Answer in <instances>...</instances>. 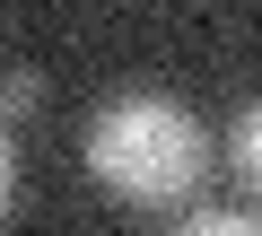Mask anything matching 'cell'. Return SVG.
<instances>
[{"mask_svg": "<svg viewBox=\"0 0 262 236\" xmlns=\"http://www.w3.org/2000/svg\"><path fill=\"white\" fill-rule=\"evenodd\" d=\"M227 158H236V175H245V184L262 192V96H253V105L236 114V132H227Z\"/></svg>", "mask_w": 262, "mask_h": 236, "instance_id": "obj_2", "label": "cell"}, {"mask_svg": "<svg viewBox=\"0 0 262 236\" xmlns=\"http://www.w3.org/2000/svg\"><path fill=\"white\" fill-rule=\"evenodd\" d=\"M9 192H18V158H9V132H0V219H9Z\"/></svg>", "mask_w": 262, "mask_h": 236, "instance_id": "obj_5", "label": "cell"}, {"mask_svg": "<svg viewBox=\"0 0 262 236\" xmlns=\"http://www.w3.org/2000/svg\"><path fill=\"white\" fill-rule=\"evenodd\" d=\"M35 96H44V79H35L27 61H9V70H0V123H9V114H27Z\"/></svg>", "mask_w": 262, "mask_h": 236, "instance_id": "obj_3", "label": "cell"}, {"mask_svg": "<svg viewBox=\"0 0 262 236\" xmlns=\"http://www.w3.org/2000/svg\"><path fill=\"white\" fill-rule=\"evenodd\" d=\"M210 132L201 114H184L175 96H105L88 114V175L140 210H175L201 192L210 175Z\"/></svg>", "mask_w": 262, "mask_h": 236, "instance_id": "obj_1", "label": "cell"}, {"mask_svg": "<svg viewBox=\"0 0 262 236\" xmlns=\"http://www.w3.org/2000/svg\"><path fill=\"white\" fill-rule=\"evenodd\" d=\"M175 236H262V219L253 210H210V219H184Z\"/></svg>", "mask_w": 262, "mask_h": 236, "instance_id": "obj_4", "label": "cell"}]
</instances>
